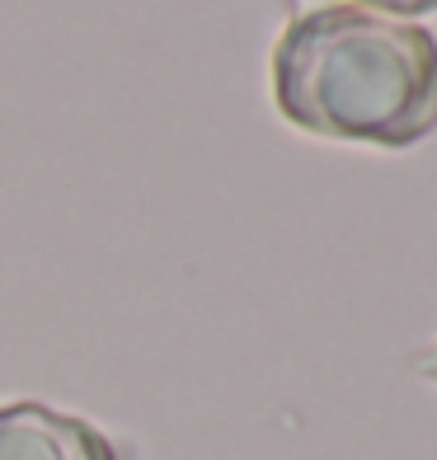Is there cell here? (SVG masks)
Masks as SVG:
<instances>
[{
  "label": "cell",
  "mask_w": 437,
  "mask_h": 460,
  "mask_svg": "<svg viewBox=\"0 0 437 460\" xmlns=\"http://www.w3.org/2000/svg\"><path fill=\"white\" fill-rule=\"evenodd\" d=\"M0 460H122L90 418L48 404H0Z\"/></svg>",
  "instance_id": "cell-2"
},
{
  "label": "cell",
  "mask_w": 437,
  "mask_h": 460,
  "mask_svg": "<svg viewBox=\"0 0 437 460\" xmlns=\"http://www.w3.org/2000/svg\"><path fill=\"white\" fill-rule=\"evenodd\" d=\"M358 10H377V14H390V19H419V14H433L437 0H348Z\"/></svg>",
  "instance_id": "cell-3"
},
{
  "label": "cell",
  "mask_w": 437,
  "mask_h": 460,
  "mask_svg": "<svg viewBox=\"0 0 437 460\" xmlns=\"http://www.w3.org/2000/svg\"><path fill=\"white\" fill-rule=\"evenodd\" d=\"M273 99L310 137L400 151L437 132V38L358 5L306 10L273 48Z\"/></svg>",
  "instance_id": "cell-1"
},
{
  "label": "cell",
  "mask_w": 437,
  "mask_h": 460,
  "mask_svg": "<svg viewBox=\"0 0 437 460\" xmlns=\"http://www.w3.org/2000/svg\"><path fill=\"white\" fill-rule=\"evenodd\" d=\"M424 367H428V376H437V348L428 352V362H424Z\"/></svg>",
  "instance_id": "cell-4"
}]
</instances>
